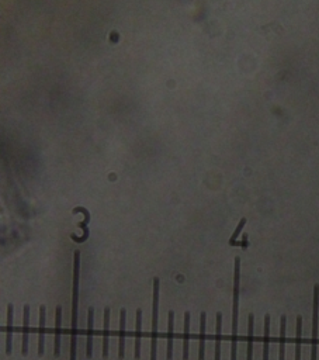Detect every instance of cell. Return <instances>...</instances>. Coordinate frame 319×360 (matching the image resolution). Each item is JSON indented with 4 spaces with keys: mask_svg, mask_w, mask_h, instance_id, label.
I'll use <instances>...</instances> for the list:
<instances>
[{
    "mask_svg": "<svg viewBox=\"0 0 319 360\" xmlns=\"http://www.w3.org/2000/svg\"><path fill=\"white\" fill-rule=\"evenodd\" d=\"M79 279H80V251L73 253V293H72V322H70V359L76 360L77 344V303H79Z\"/></svg>",
    "mask_w": 319,
    "mask_h": 360,
    "instance_id": "1",
    "label": "cell"
},
{
    "mask_svg": "<svg viewBox=\"0 0 319 360\" xmlns=\"http://www.w3.org/2000/svg\"><path fill=\"white\" fill-rule=\"evenodd\" d=\"M239 282H241V258H235L234 277V301H232V338H231V360H236L238 351V318H239Z\"/></svg>",
    "mask_w": 319,
    "mask_h": 360,
    "instance_id": "2",
    "label": "cell"
},
{
    "mask_svg": "<svg viewBox=\"0 0 319 360\" xmlns=\"http://www.w3.org/2000/svg\"><path fill=\"white\" fill-rule=\"evenodd\" d=\"M159 287L160 280L153 279V303H152V335H151V360H156L158 348V320H159Z\"/></svg>",
    "mask_w": 319,
    "mask_h": 360,
    "instance_id": "3",
    "label": "cell"
},
{
    "mask_svg": "<svg viewBox=\"0 0 319 360\" xmlns=\"http://www.w3.org/2000/svg\"><path fill=\"white\" fill-rule=\"evenodd\" d=\"M318 307H319V286L314 287V315H312V348L311 360H317L318 355Z\"/></svg>",
    "mask_w": 319,
    "mask_h": 360,
    "instance_id": "4",
    "label": "cell"
},
{
    "mask_svg": "<svg viewBox=\"0 0 319 360\" xmlns=\"http://www.w3.org/2000/svg\"><path fill=\"white\" fill-rule=\"evenodd\" d=\"M62 307L55 310V342H53V356L59 358L61 355V332H62Z\"/></svg>",
    "mask_w": 319,
    "mask_h": 360,
    "instance_id": "5",
    "label": "cell"
},
{
    "mask_svg": "<svg viewBox=\"0 0 319 360\" xmlns=\"http://www.w3.org/2000/svg\"><path fill=\"white\" fill-rule=\"evenodd\" d=\"M76 213H83V215H84V221L79 222V224H77V227L83 230V235H82L80 238H77L76 235H73V234H72L70 238H72L75 242H77V244H83V242L87 241V238H89V228H87V224H89V221H90V213H89V211H87V210L83 207L75 208V210H73V214H76Z\"/></svg>",
    "mask_w": 319,
    "mask_h": 360,
    "instance_id": "6",
    "label": "cell"
},
{
    "mask_svg": "<svg viewBox=\"0 0 319 360\" xmlns=\"http://www.w3.org/2000/svg\"><path fill=\"white\" fill-rule=\"evenodd\" d=\"M93 322H94V308L90 307L87 310V337H86V358L91 359L93 356Z\"/></svg>",
    "mask_w": 319,
    "mask_h": 360,
    "instance_id": "7",
    "label": "cell"
},
{
    "mask_svg": "<svg viewBox=\"0 0 319 360\" xmlns=\"http://www.w3.org/2000/svg\"><path fill=\"white\" fill-rule=\"evenodd\" d=\"M13 318H14V306H7V328H6V355L10 356L13 351Z\"/></svg>",
    "mask_w": 319,
    "mask_h": 360,
    "instance_id": "8",
    "label": "cell"
},
{
    "mask_svg": "<svg viewBox=\"0 0 319 360\" xmlns=\"http://www.w3.org/2000/svg\"><path fill=\"white\" fill-rule=\"evenodd\" d=\"M169 321H167V346H166V360L173 359V335H175V313L169 311Z\"/></svg>",
    "mask_w": 319,
    "mask_h": 360,
    "instance_id": "9",
    "label": "cell"
},
{
    "mask_svg": "<svg viewBox=\"0 0 319 360\" xmlns=\"http://www.w3.org/2000/svg\"><path fill=\"white\" fill-rule=\"evenodd\" d=\"M125 320H127V311L125 308L120 310V337H118V358L120 360L125 356Z\"/></svg>",
    "mask_w": 319,
    "mask_h": 360,
    "instance_id": "10",
    "label": "cell"
},
{
    "mask_svg": "<svg viewBox=\"0 0 319 360\" xmlns=\"http://www.w3.org/2000/svg\"><path fill=\"white\" fill-rule=\"evenodd\" d=\"M190 313H184V332H183V360H189V342H190Z\"/></svg>",
    "mask_w": 319,
    "mask_h": 360,
    "instance_id": "11",
    "label": "cell"
},
{
    "mask_svg": "<svg viewBox=\"0 0 319 360\" xmlns=\"http://www.w3.org/2000/svg\"><path fill=\"white\" fill-rule=\"evenodd\" d=\"M205 322L207 314L204 311L200 314V338H198V360L205 359Z\"/></svg>",
    "mask_w": 319,
    "mask_h": 360,
    "instance_id": "12",
    "label": "cell"
},
{
    "mask_svg": "<svg viewBox=\"0 0 319 360\" xmlns=\"http://www.w3.org/2000/svg\"><path fill=\"white\" fill-rule=\"evenodd\" d=\"M45 307H39V328H38V356L44 355V341H45Z\"/></svg>",
    "mask_w": 319,
    "mask_h": 360,
    "instance_id": "13",
    "label": "cell"
},
{
    "mask_svg": "<svg viewBox=\"0 0 319 360\" xmlns=\"http://www.w3.org/2000/svg\"><path fill=\"white\" fill-rule=\"evenodd\" d=\"M28 330H30V306H24V327H23V345L21 353L27 356L28 353Z\"/></svg>",
    "mask_w": 319,
    "mask_h": 360,
    "instance_id": "14",
    "label": "cell"
},
{
    "mask_svg": "<svg viewBox=\"0 0 319 360\" xmlns=\"http://www.w3.org/2000/svg\"><path fill=\"white\" fill-rule=\"evenodd\" d=\"M141 338H142V310H137V327H135V360L141 359Z\"/></svg>",
    "mask_w": 319,
    "mask_h": 360,
    "instance_id": "15",
    "label": "cell"
},
{
    "mask_svg": "<svg viewBox=\"0 0 319 360\" xmlns=\"http://www.w3.org/2000/svg\"><path fill=\"white\" fill-rule=\"evenodd\" d=\"M108 339H110V308H104V328H103V358H108Z\"/></svg>",
    "mask_w": 319,
    "mask_h": 360,
    "instance_id": "16",
    "label": "cell"
},
{
    "mask_svg": "<svg viewBox=\"0 0 319 360\" xmlns=\"http://www.w3.org/2000/svg\"><path fill=\"white\" fill-rule=\"evenodd\" d=\"M253 330H255V315L248 317V355L246 360H253Z\"/></svg>",
    "mask_w": 319,
    "mask_h": 360,
    "instance_id": "17",
    "label": "cell"
},
{
    "mask_svg": "<svg viewBox=\"0 0 319 360\" xmlns=\"http://www.w3.org/2000/svg\"><path fill=\"white\" fill-rule=\"evenodd\" d=\"M286 328H287V317L281 315L280 318V353L279 360H286Z\"/></svg>",
    "mask_w": 319,
    "mask_h": 360,
    "instance_id": "18",
    "label": "cell"
},
{
    "mask_svg": "<svg viewBox=\"0 0 319 360\" xmlns=\"http://www.w3.org/2000/svg\"><path fill=\"white\" fill-rule=\"evenodd\" d=\"M296 360H301V341H303V317L298 315L297 317V325H296Z\"/></svg>",
    "mask_w": 319,
    "mask_h": 360,
    "instance_id": "19",
    "label": "cell"
},
{
    "mask_svg": "<svg viewBox=\"0 0 319 360\" xmlns=\"http://www.w3.org/2000/svg\"><path fill=\"white\" fill-rule=\"evenodd\" d=\"M217 334H215V360H221V331H222V314L217 313Z\"/></svg>",
    "mask_w": 319,
    "mask_h": 360,
    "instance_id": "20",
    "label": "cell"
},
{
    "mask_svg": "<svg viewBox=\"0 0 319 360\" xmlns=\"http://www.w3.org/2000/svg\"><path fill=\"white\" fill-rule=\"evenodd\" d=\"M269 341H270V315L265 317V337H263V359L269 360Z\"/></svg>",
    "mask_w": 319,
    "mask_h": 360,
    "instance_id": "21",
    "label": "cell"
},
{
    "mask_svg": "<svg viewBox=\"0 0 319 360\" xmlns=\"http://www.w3.org/2000/svg\"><path fill=\"white\" fill-rule=\"evenodd\" d=\"M245 224H246V218H242L241 221H239V224H238V227H236V230L235 232H234V235L231 237V239H229V245L231 246H236V238L239 237V234H241V231L243 230V227H245Z\"/></svg>",
    "mask_w": 319,
    "mask_h": 360,
    "instance_id": "22",
    "label": "cell"
}]
</instances>
